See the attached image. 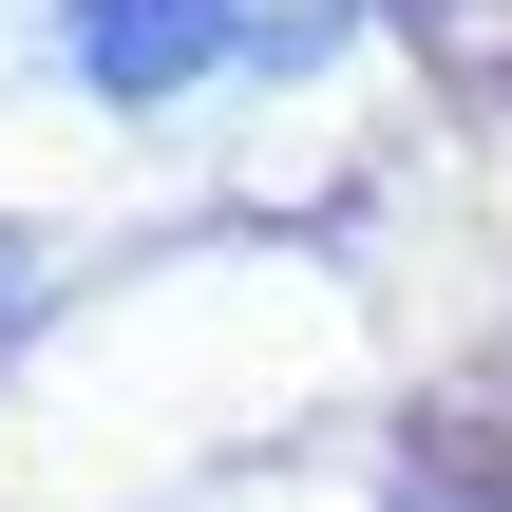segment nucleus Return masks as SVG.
Returning a JSON list of instances; mask_svg holds the SVG:
<instances>
[{"mask_svg":"<svg viewBox=\"0 0 512 512\" xmlns=\"http://www.w3.org/2000/svg\"><path fill=\"white\" fill-rule=\"evenodd\" d=\"M57 19V76L114 95V114H171V95H247V76H304L361 38V0H38Z\"/></svg>","mask_w":512,"mask_h":512,"instance_id":"nucleus-1","label":"nucleus"}]
</instances>
